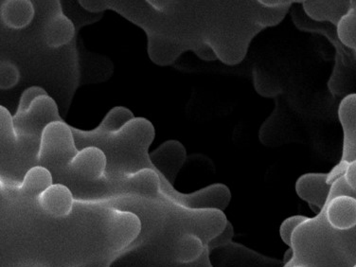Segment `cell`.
<instances>
[{
  "label": "cell",
  "mask_w": 356,
  "mask_h": 267,
  "mask_svg": "<svg viewBox=\"0 0 356 267\" xmlns=\"http://www.w3.org/2000/svg\"><path fill=\"white\" fill-rule=\"evenodd\" d=\"M302 6L305 14L315 22L329 21L337 26L341 18L349 12L352 2L305 0L302 1Z\"/></svg>",
  "instance_id": "obj_11"
},
{
  "label": "cell",
  "mask_w": 356,
  "mask_h": 267,
  "mask_svg": "<svg viewBox=\"0 0 356 267\" xmlns=\"http://www.w3.org/2000/svg\"><path fill=\"white\" fill-rule=\"evenodd\" d=\"M106 168V154L96 146H88L78 152L70 165L73 174L88 181L101 180Z\"/></svg>",
  "instance_id": "obj_6"
},
{
  "label": "cell",
  "mask_w": 356,
  "mask_h": 267,
  "mask_svg": "<svg viewBox=\"0 0 356 267\" xmlns=\"http://www.w3.org/2000/svg\"><path fill=\"white\" fill-rule=\"evenodd\" d=\"M342 175L349 188V195L356 197V159L347 164L346 170Z\"/></svg>",
  "instance_id": "obj_21"
},
{
  "label": "cell",
  "mask_w": 356,
  "mask_h": 267,
  "mask_svg": "<svg viewBox=\"0 0 356 267\" xmlns=\"http://www.w3.org/2000/svg\"><path fill=\"white\" fill-rule=\"evenodd\" d=\"M233 235H234V232H233L232 224L229 222L224 232L209 243V251L216 250V248L222 247V245H229L232 243Z\"/></svg>",
  "instance_id": "obj_20"
},
{
  "label": "cell",
  "mask_w": 356,
  "mask_h": 267,
  "mask_svg": "<svg viewBox=\"0 0 356 267\" xmlns=\"http://www.w3.org/2000/svg\"><path fill=\"white\" fill-rule=\"evenodd\" d=\"M353 267H356V264H355V266H353Z\"/></svg>",
  "instance_id": "obj_25"
},
{
  "label": "cell",
  "mask_w": 356,
  "mask_h": 267,
  "mask_svg": "<svg viewBox=\"0 0 356 267\" xmlns=\"http://www.w3.org/2000/svg\"><path fill=\"white\" fill-rule=\"evenodd\" d=\"M60 120L56 104L48 95L39 97L24 115L13 119L15 131L19 135H33L40 138L44 128Z\"/></svg>",
  "instance_id": "obj_4"
},
{
  "label": "cell",
  "mask_w": 356,
  "mask_h": 267,
  "mask_svg": "<svg viewBox=\"0 0 356 267\" xmlns=\"http://www.w3.org/2000/svg\"><path fill=\"white\" fill-rule=\"evenodd\" d=\"M1 80L0 85L2 89H10L14 88L19 81V70L17 65L10 62L1 63Z\"/></svg>",
  "instance_id": "obj_19"
},
{
  "label": "cell",
  "mask_w": 356,
  "mask_h": 267,
  "mask_svg": "<svg viewBox=\"0 0 356 267\" xmlns=\"http://www.w3.org/2000/svg\"><path fill=\"white\" fill-rule=\"evenodd\" d=\"M35 10L30 1H9L2 5V19L8 27L21 29L33 20Z\"/></svg>",
  "instance_id": "obj_14"
},
{
  "label": "cell",
  "mask_w": 356,
  "mask_h": 267,
  "mask_svg": "<svg viewBox=\"0 0 356 267\" xmlns=\"http://www.w3.org/2000/svg\"><path fill=\"white\" fill-rule=\"evenodd\" d=\"M17 267H47L38 261H25V263L19 264Z\"/></svg>",
  "instance_id": "obj_23"
},
{
  "label": "cell",
  "mask_w": 356,
  "mask_h": 267,
  "mask_svg": "<svg viewBox=\"0 0 356 267\" xmlns=\"http://www.w3.org/2000/svg\"><path fill=\"white\" fill-rule=\"evenodd\" d=\"M321 213L332 229L346 232L356 227V197L330 193Z\"/></svg>",
  "instance_id": "obj_5"
},
{
  "label": "cell",
  "mask_w": 356,
  "mask_h": 267,
  "mask_svg": "<svg viewBox=\"0 0 356 267\" xmlns=\"http://www.w3.org/2000/svg\"><path fill=\"white\" fill-rule=\"evenodd\" d=\"M337 38L348 49L356 51V3H352L349 12L337 26Z\"/></svg>",
  "instance_id": "obj_16"
},
{
  "label": "cell",
  "mask_w": 356,
  "mask_h": 267,
  "mask_svg": "<svg viewBox=\"0 0 356 267\" xmlns=\"http://www.w3.org/2000/svg\"><path fill=\"white\" fill-rule=\"evenodd\" d=\"M74 26L62 13L54 15L44 28V42L49 48H58L69 43L74 35Z\"/></svg>",
  "instance_id": "obj_12"
},
{
  "label": "cell",
  "mask_w": 356,
  "mask_h": 267,
  "mask_svg": "<svg viewBox=\"0 0 356 267\" xmlns=\"http://www.w3.org/2000/svg\"><path fill=\"white\" fill-rule=\"evenodd\" d=\"M292 19L294 21L296 27L300 31H307V33H318L326 36L331 41V43L336 46L337 58L336 65L334 67V72L331 78H330L328 86L331 92L334 95L341 96L349 92V83H348V72H352L353 61L352 57H350L349 52L346 51V47L340 42L337 35H334L331 29L321 23L310 20L307 15H303L302 12H298L297 10L292 12Z\"/></svg>",
  "instance_id": "obj_2"
},
{
  "label": "cell",
  "mask_w": 356,
  "mask_h": 267,
  "mask_svg": "<svg viewBox=\"0 0 356 267\" xmlns=\"http://www.w3.org/2000/svg\"><path fill=\"white\" fill-rule=\"evenodd\" d=\"M133 117L130 110L124 108V107H116L106 115L101 127L94 131L92 135L99 137V135L106 136V134L108 135V134L116 133L122 129L125 124H129L130 120H132Z\"/></svg>",
  "instance_id": "obj_15"
},
{
  "label": "cell",
  "mask_w": 356,
  "mask_h": 267,
  "mask_svg": "<svg viewBox=\"0 0 356 267\" xmlns=\"http://www.w3.org/2000/svg\"><path fill=\"white\" fill-rule=\"evenodd\" d=\"M118 254V253H117ZM117 254L109 258L101 259V260L91 261L88 263L80 264L76 267H110L114 259L117 258Z\"/></svg>",
  "instance_id": "obj_22"
},
{
  "label": "cell",
  "mask_w": 356,
  "mask_h": 267,
  "mask_svg": "<svg viewBox=\"0 0 356 267\" xmlns=\"http://www.w3.org/2000/svg\"><path fill=\"white\" fill-rule=\"evenodd\" d=\"M328 174H306L298 178L296 192L302 200L321 213L331 193Z\"/></svg>",
  "instance_id": "obj_7"
},
{
  "label": "cell",
  "mask_w": 356,
  "mask_h": 267,
  "mask_svg": "<svg viewBox=\"0 0 356 267\" xmlns=\"http://www.w3.org/2000/svg\"><path fill=\"white\" fill-rule=\"evenodd\" d=\"M51 185H54L51 172L46 167L38 165L26 172L20 190L23 195L38 198Z\"/></svg>",
  "instance_id": "obj_13"
},
{
  "label": "cell",
  "mask_w": 356,
  "mask_h": 267,
  "mask_svg": "<svg viewBox=\"0 0 356 267\" xmlns=\"http://www.w3.org/2000/svg\"><path fill=\"white\" fill-rule=\"evenodd\" d=\"M46 95H48L47 91L44 90V88H39V86H31V88L26 89L24 92L22 93V96H21L19 106H18L17 111L14 116V119H17V118L24 115L26 112L30 109L33 102L39 98V97Z\"/></svg>",
  "instance_id": "obj_17"
},
{
  "label": "cell",
  "mask_w": 356,
  "mask_h": 267,
  "mask_svg": "<svg viewBox=\"0 0 356 267\" xmlns=\"http://www.w3.org/2000/svg\"><path fill=\"white\" fill-rule=\"evenodd\" d=\"M307 219L308 217L306 216H296L290 217L282 222L281 229H280V234H281L282 240L286 243L288 247H291L292 236L295 230Z\"/></svg>",
  "instance_id": "obj_18"
},
{
  "label": "cell",
  "mask_w": 356,
  "mask_h": 267,
  "mask_svg": "<svg viewBox=\"0 0 356 267\" xmlns=\"http://www.w3.org/2000/svg\"><path fill=\"white\" fill-rule=\"evenodd\" d=\"M152 159L156 166L154 170L172 185L186 161V150L178 141H169L152 154Z\"/></svg>",
  "instance_id": "obj_8"
},
{
  "label": "cell",
  "mask_w": 356,
  "mask_h": 267,
  "mask_svg": "<svg viewBox=\"0 0 356 267\" xmlns=\"http://www.w3.org/2000/svg\"><path fill=\"white\" fill-rule=\"evenodd\" d=\"M128 192L148 199H156L161 195V175L156 170H138L127 175L124 181Z\"/></svg>",
  "instance_id": "obj_10"
},
{
  "label": "cell",
  "mask_w": 356,
  "mask_h": 267,
  "mask_svg": "<svg viewBox=\"0 0 356 267\" xmlns=\"http://www.w3.org/2000/svg\"><path fill=\"white\" fill-rule=\"evenodd\" d=\"M39 145L38 161L41 166L51 170L69 167L78 154L74 138L69 125L62 120L52 122L44 128Z\"/></svg>",
  "instance_id": "obj_1"
},
{
  "label": "cell",
  "mask_w": 356,
  "mask_h": 267,
  "mask_svg": "<svg viewBox=\"0 0 356 267\" xmlns=\"http://www.w3.org/2000/svg\"><path fill=\"white\" fill-rule=\"evenodd\" d=\"M141 221L137 214L129 211L112 209L106 222V240L115 252L122 253L132 245L141 232Z\"/></svg>",
  "instance_id": "obj_3"
},
{
  "label": "cell",
  "mask_w": 356,
  "mask_h": 267,
  "mask_svg": "<svg viewBox=\"0 0 356 267\" xmlns=\"http://www.w3.org/2000/svg\"><path fill=\"white\" fill-rule=\"evenodd\" d=\"M38 204L44 213L54 218H65L72 213L74 199L72 191L65 185H51L40 196Z\"/></svg>",
  "instance_id": "obj_9"
},
{
  "label": "cell",
  "mask_w": 356,
  "mask_h": 267,
  "mask_svg": "<svg viewBox=\"0 0 356 267\" xmlns=\"http://www.w3.org/2000/svg\"><path fill=\"white\" fill-rule=\"evenodd\" d=\"M292 267H313V266H310V264H296V266H293Z\"/></svg>",
  "instance_id": "obj_24"
}]
</instances>
